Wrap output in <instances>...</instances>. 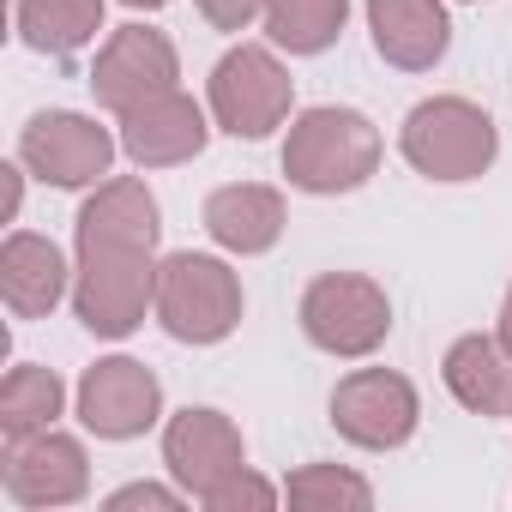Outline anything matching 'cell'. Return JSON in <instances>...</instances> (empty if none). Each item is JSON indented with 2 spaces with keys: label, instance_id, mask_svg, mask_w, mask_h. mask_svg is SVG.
<instances>
[{
  "label": "cell",
  "instance_id": "6da1fadb",
  "mask_svg": "<svg viewBox=\"0 0 512 512\" xmlns=\"http://www.w3.org/2000/svg\"><path fill=\"white\" fill-rule=\"evenodd\" d=\"M374 169H380V127L362 109L320 103V109H302L290 121V139H284V175H290V187L338 199V193L368 187Z\"/></svg>",
  "mask_w": 512,
  "mask_h": 512
},
{
  "label": "cell",
  "instance_id": "7a4b0ae2",
  "mask_svg": "<svg viewBox=\"0 0 512 512\" xmlns=\"http://www.w3.org/2000/svg\"><path fill=\"white\" fill-rule=\"evenodd\" d=\"M73 314L91 338H133L157 314V247L127 241H73Z\"/></svg>",
  "mask_w": 512,
  "mask_h": 512
},
{
  "label": "cell",
  "instance_id": "3957f363",
  "mask_svg": "<svg viewBox=\"0 0 512 512\" xmlns=\"http://www.w3.org/2000/svg\"><path fill=\"white\" fill-rule=\"evenodd\" d=\"M398 151L416 175L428 181H476L494 169L500 157V133H494V115L470 97H428L404 115L398 127Z\"/></svg>",
  "mask_w": 512,
  "mask_h": 512
},
{
  "label": "cell",
  "instance_id": "277c9868",
  "mask_svg": "<svg viewBox=\"0 0 512 512\" xmlns=\"http://www.w3.org/2000/svg\"><path fill=\"white\" fill-rule=\"evenodd\" d=\"M241 278L217 260V253H169L157 266V326L175 344H223L241 326Z\"/></svg>",
  "mask_w": 512,
  "mask_h": 512
},
{
  "label": "cell",
  "instance_id": "5b68a950",
  "mask_svg": "<svg viewBox=\"0 0 512 512\" xmlns=\"http://www.w3.org/2000/svg\"><path fill=\"white\" fill-rule=\"evenodd\" d=\"M205 109L211 121L229 133V139H266L290 121L296 109V79L290 67L260 49V43H235L217 67H211V85H205Z\"/></svg>",
  "mask_w": 512,
  "mask_h": 512
},
{
  "label": "cell",
  "instance_id": "8992f818",
  "mask_svg": "<svg viewBox=\"0 0 512 512\" xmlns=\"http://www.w3.org/2000/svg\"><path fill=\"white\" fill-rule=\"evenodd\" d=\"M302 332L314 350L362 362L392 338V296L362 272H326L302 290Z\"/></svg>",
  "mask_w": 512,
  "mask_h": 512
},
{
  "label": "cell",
  "instance_id": "52a82bcc",
  "mask_svg": "<svg viewBox=\"0 0 512 512\" xmlns=\"http://www.w3.org/2000/svg\"><path fill=\"white\" fill-rule=\"evenodd\" d=\"M115 151H121V133L97 127L79 109H43L19 133V163L49 187H97V181H109Z\"/></svg>",
  "mask_w": 512,
  "mask_h": 512
},
{
  "label": "cell",
  "instance_id": "ba28073f",
  "mask_svg": "<svg viewBox=\"0 0 512 512\" xmlns=\"http://www.w3.org/2000/svg\"><path fill=\"white\" fill-rule=\"evenodd\" d=\"M332 428L362 452H398L422 428V398L392 368H356L332 386Z\"/></svg>",
  "mask_w": 512,
  "mask_h": 512
},
{
  "label": "cell",
  "instance_id": "9c48e42d",
  "mask_svg": "<svg viewBox=\"0 0 512 512\" xmlns=\"http://www.w3.org/2000/svg\"><path fill=\"white\" fill-rule=\"evenodd\" d=\"M175 79H181V55H175V43H169L163 31H151V25H121V31H109V43H103L97 61H91V91H97V103H103L109 115H127V109H139V103L175 91Z\"/></svg>",
  "mask_w": 512,
  "mask_h": 512
},
{
  "label": "cell",
  "instance_id": "30bf717a",
  "mask_svg": "<svg viewBox=\"0 0 512 512\" xmlns=\"http://www.w3.org/2000/svg\"><path fill=\"white\" fill-rule=\"evenodd\" d=\"M73 404H79L85 434H97V440H139L163 416V380L145 362H133V356H103V362L85 368Z\"/></svg>",
  "mask_w": 512,
  "mask_h": 512
},
{
  "label": "cell",
  "instance_id": "8fae6325",
  "mask_svg": "<svg viewBox=\"0 0 512 512\" xmlns=\"http://www.w3.org/2000/svg\"><path fill=\"white\" fill-rule=\"evenodd\" d=\"M0 488L25 512H55V506H73V500L91 494V458L73 434L43 428V434L7 446V458H0Z\"/></svg>",
  "mask_w": 512,
  "mask_h": 512
},
{
  "label": "cell",
  "instance_id": "7c38bea8",
  "mask_svg": "<svg viewBox=\"0 0 512 512\" xmlns=\"http://www.w3.org/2000/svg\"><path fill=\"white\" fill-rule=\"evenodd\" d=\"M163 464L169 476L187 488V500H205L211 488H223L235 470H247V446H241V428L223 416V410H205V404H187L163 422Z\"/></svg>",
  "mask_w": 512,
  "mask_h": 512
},
{
  "label": "cell",
  "instance_id": "4fadbf2b",
  "mask_svg": "<svg viewBox=\"0 0 512 512\" xmlns=\"http://www.w3.org/2000/svg\"><path fill=\"white\" fill-rule=\"evenodd\" d=\"M205 139H211V121H205V109H199L181 85L121 115V151H127L139 169L193 163V157L205 151Z\"/></svg>",
  "mask_w": 512,
  "mask_h": 512
},
{
  "label": "cell",
  "instance_id": "5bb4252c",
  "mask_svg": "<svg viewBox=\"0 0 512 512\" xmlns=\"http://www.w3.org/2000/svg\"><path fill=\"white\" fill-rule=\"evenodd\" d=\"M374 55L398 73H434L452 49L446 0H368Z\"/></svg>",
  "mask_w": 512,
  "mask_h": 512
},
{
  "label": "cell",
  "instance_id": "9a60e30c",
  "mask_svg": "<svg viewBox=\"0 0 512 512\" xmlns=\"http://www.w3.org/2000/svg\"><path fill=\"white\" fill-rule=\"evenodd\" d=\"M0 296H7L13 320H49L61 296H73V266L49 235L13 229L0 247Z\"/></svg>",
  "mask_w": 512,
  "mask_h": 512
},
{
  "label": "cell",
  "instance_id": "2e32d148",
  "mask_svg": "<svg viewBox=\"0 0 512 512\" xmlns=\"http://www.w3.org/2000/svg\"><path fill=\"white\" fill-rule=\"evenodd\" d=\"M205 235L223 247V253H272L278 235H284V193L266 187V181H229L205 199Z\"/></svg>",
  "mask_w": 512,
  "mask_h": 512
},
{
  "label": "cell",
  "instance_id": "e0dca14e",
  "mask_svg": "<svg viewBox=\"0 0 512 512\" xmlns=\"http://www.w3.org/2000/svg\"><path fill=\"white\" fill-rule=\"evenodd\" d=\"M163 211L139 175H109L85 193L73 217V241H127V247H157Z\"/></svg>",
  "mask_w": 512,
  "mask_h": 512
},
{
  "label": "cell",
  "instance_id": "ac0fdd59",
  "mask_svg": "<svg viewBox=\"0 0 512 512\" xmlns=\"http://www.w3.org/2000/svg\"><path fill=\"white\" fill-rule=\"evenodd\" d=\"M446 392L470 410V416H506L512 410V356L500 350V338H482V332H464L446 362Z\"/></svg>",
  "mask_w": 512,
  "mask_h": 512
},
{
  "label": "cell",
  "instance_id": "d6986e66",
  "mask_svg": "<svg viewBox=\"0 0 512 512\" xmlns=\"http://www.w3.org/2000/svg\"><path fill=\"white\" fill-rule=\"evenodd\" d=\"M19 37L37 49V55H79L85 43H97L103 31V0H19Z\"/></svg>",
  "mask_w": 512,
  "mask_h": 512
},
{
  "label": "cell",
  "instance_id": "ffe728a7",
  "mask_svg": "<svg viewBox=\"0 0 512 512\" xmlns=\"http://www.w3.org/2000/svg\"><path fill=\"white\" fill-rule=\"evenodd\" d=\"M61 404H67L61 374L55 368H37V362H19L7 374V386H0V440L13 446V440H31V434L55 428Z\"/></svg>",
  "mask_w": 512,
  "mask_h": 512
},
{
  "label": "cell",
  "instance_id": "44dd1931",
  "mask_svg": "<svg viewBox=\"0 0 512 512\" xmlns=\"http://www.w3.org/2000/svg\"><path fill=\"white\" fill-rule=\"evenodd\" d=\"M350 0H266V37L290 55H326L344 37Z\"/></svg>",
  "mask_w": 512,
  "mask_h": 512
},
{
  "label": "cell",
  "instance_id": "7402d4cb",
  "mask_svg": "<svg viewBox=\"0 0 512 512\" xmlns=\"http://www.w3.org/2000/svg\"><path fill=\"white\" fill-rule=\"evenodd\" d=\"M284 500L302 512H368L374 488H368V476H356L344 464H302V470H290Z\"/></svg>",
  "mask_w": 512,
  "mask_h": 512
},
{
  "label": "cell",
  "instance_id": "603a6c76",
  "mask_svg": "<svg viewBox=\"0 0 512 512\" xmlns=\"http://www.w3.org/2000/svg\"><path fill=\"white\" fill-rule=\"evenodd\" d=\"M278 500H284V488H272L266 476H253V470H235L223 488H211V494H205V506H211V512H241V506H247V512H272Z\"/></svg>",
  "mask_w": 512,
  "mask_h": 512
},
{
  "label": "cell",
  "instance_id": "cb8c5ba5",
  "mask_svg": "<svg viewBox=\"0 0 512 512\" xmlns=\"http://www.w3.org/2000/svg\"><path fill=\"white\" fill-rule=\"evenodd\" d=\"M193 7L211 31H247L253 19H266V0H193Z\"/></svg>",
  "mask_w": 512,
  "mask_h": 512
},
{
  "label": "cell",
  "instance_id": "d4e9b609",
  "mask_svg": "<svg viewBox=\"0 0 512 512\" xmlns=\"http://www.w3.org/2000/svg\"><path fill=\"white\" fill-rule=\"evenodd\" d=\"M181 500H187V488H181V482H175V488H157V482H127V488H115L103 506H109V512H127V506H163V512H175Z\"/></svg>",
  "mask_w": 512,
  "mask_h": 512
},
{
  "label": "cell",
  "instance_id": "484cf974",
  "mask_svg": "<svg viewBox=\"0 0 512 512\" xmlns=\"http://www.w3.org/2000/svg\"><path fill=\"white\" fill-rule=\"evenodd\" d=\"M494 338H500V350L512 356V284H506V296H500V320H494Z\"/></svg>",
  "mask_w": 512,
  "mask_h": 512
},
{
  "label": "cell",
  "instance_id": "4316f807",
  "mask_svg": "<svg viewBox=\"0 0 512 512\" xmlns=\"http://www.w3.org/2000/svg\"><path fill=\"white\" fill-rule=\"evenodd\" d=\"M0 175H7V217H19V199H25L19 193V169H0Z\"/></svg>",
  "mask_w": 512,
  "mask_h": 512
},
{
  "label": "cell",
  "instance_id": "83f0119b",
  "mask_svg": "<svg viewBox=\"0 0 512 512\" xmlns=\"http://www.w3.org/2000/svg\"><path fill=\"white\" fill-rule=\"evenodd\" d=\"M121 7H133V13H157V7H169V0H121Z\"/></svg>",
  "mask_w": 512,
  "mask_h": 512
},
{
  "label": "cell",
  "instance_id": "f1b7e54d",
  "mask_svg": "<svg viewBox=\"0 0 512 512\" xmlns=\"http://www.w3.org/2000/svg\"><path fill=\"white\" fill-rule=\"evenodd\" d=\"M506 416H512V410H506Z\"/></svg>",
  "mask_w": 512,
  "mask_h": 512
}]
</instances>
